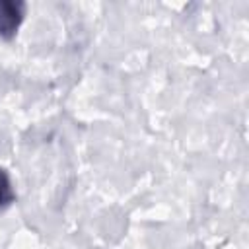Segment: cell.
Here are the masks:
<instances>
[{
	"instance_id": "obj_2",
	"label": "cell",
	"mask_w": 249,
	"mask_h": 249,
	"mask_svg": "<svg viewBox=\"0 0 249 249\" xmlns=\"http://www.w3.org/2000/svg\"><path fill=\"white\" fill-rule=\"evenodd\" d=\"M14 202H16V191H14L10 173L4 167H0V214Z\"/></svg>"
},
{
	"instance_id": "obj_1",
	"label": "cell",
	"mask_w": 249,
	"mask_h": 249,
	"mask_svg": "<svg viewBox=\"0 0 249 249\" xmlns=\"http://www.w3.org/2000/svg\"><path fill=\"white\" fill-rule=\"evenodd\" d=\"M25 18V4L19 0H0V39L10 41L16 37Z\"/></svg>"
}]
</instances>
